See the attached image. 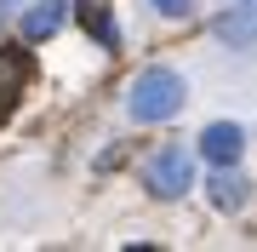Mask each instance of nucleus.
<instances>
[{"label": "nucleus", "instance_id": "f257e3e1", "mask_svg": "<svg viewBox=\"0 0 257 252\" xmlns=\"http://www.w3.org/2000/svg\"><path fill=\"white\" fill-rule=\"evenodd\" d=\"M183 98H189V86H183L177 69H143L138 86H132V98H126V109H132L138 126H155V121H172L183 109Z\"/></svg>", "mask_w": 257, "mask_h": 252}, {"label": "nucleus", "instance_id": "f03ea898", "mask_svg": "<svg viewBox=\"0 0 257 252\" xmlns=\"http://www.w3.org/2000/svg\"><path fill=\"white\" fill-rule=\"evenodd\" d=\"M143 184H149V195H155V201L189 195V184H194V155L183 149V143L155 149V155H149V166H143Z\"/></svg>", "mask_w": 257, "mask_h": 252}, {"label": "nucleus", "instance_id": "7ed1b4c3", "mask_svg": "<svg viewBox=\"0 0 257 252\" xmlns=\"http://www.w3.org/2000/svg\"><path fill=\"white\" fill-rule=\"evenodd\" d=\"M29 80H35V57H29L23 46H0V121L18 109V98L29 92Z\"/></svg>", "mask_w": 257, "mask_h": 252}, {"label": "nucleus", "instance_id": "20e7f679", "mask_svg": "<svg viewBox=\"0 0 257 252\" xmlns=\"http://www.w3.org/2000/svg\"><path fill=\"white\" fill-rule=\"evenodd\" d=\"M240 149H246V126H234V121H211L200 132V155L211 160V166H234Z\"/></svg>", "mask_w": 257, "mask_h": 252}, {"label": "nucleus", "instance_id": "39448f33", "mask_svg": "<svg viewBox=\"0 0 257 252\" xmlns=\"http://www.w3.org/2000/svg\"><path fill=\"white\" fill-rule=\"evenodd\" d=\"M63 23H69V0H35L29 18H23V35L29 40H52Z\"/></svg>", "mask_w": 257, "mask_h": 252}, {"label": "nucleus", "instance_id": "423d86ee", "mask_svg": "<svg viewBox=\"0 0 257 252\" xmlns=\"http://www.w3.org/2000/svg\"><path fill=\"white\" fill-rule=\"evenodd\" d=\"M217 35L229 40V46H251L257 40V0H240V6H229L217 18Z\"/></svg>", "mask_w": 257, "mask_h": 252}, {"label": "nucleus", "instance_id": "0eeeda50", "mask_svg": "<svg viewBox=\"0 0 257 252\" xmlns=\"http://www.w3.org/2000/svg\"><path fill=\"white\" fill-rule=\"evenodd\" d=\"M211 206H217V212H240V206H246V178L217 166V178H211Z\"/></svg>", "mask_w": 257, "mask_h": 252}, {"label": "nucleus", "instance_id": "6e6552de", "mask_svg": "<svg viewBox=\"0 0 257 252\" xmlns=\"http://www.w3.org/2000/svg\"><path fill=\"white\" fill-rule=\"evenodd\" d=\"M80 23L86 35H97V46H114V23H109V0H80Z\"/></svg>", "mask_w": 257, "mask_h": 252}, {"label": "nucleus", "instance_id": "1a4fd4ad", "mask_svg": "<svg viewBox=\"0 0 257 252\" xmlns=\"http://www.w3.org/2000/svg\"><path fill=\"white\" fill-rule=\"evenodd\" d=\"M155 12H166V18H183V12H189V0H155Z\"/></svg>", "mask_w": 257, "mask_h": 252}]
</instances>
